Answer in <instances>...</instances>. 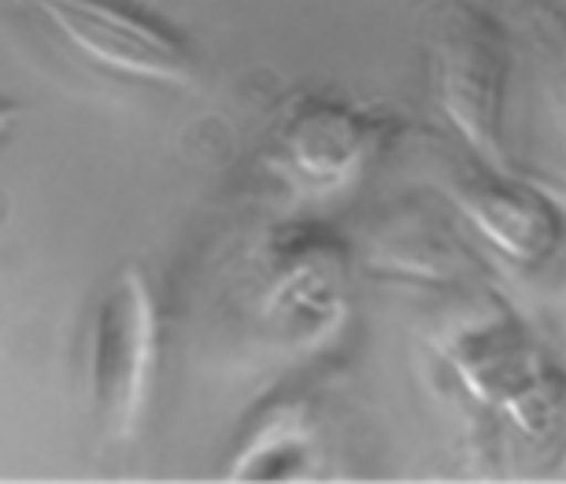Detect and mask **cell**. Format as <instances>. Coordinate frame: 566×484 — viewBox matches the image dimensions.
<instances>
[{
	"label": "cell",
	"mask_w": 566,
	"mask_h": 484,
	"mask_svg": "<svg viewBox=\"0 0 566 484\" xmlns=\"http://www.w3.org/2000/svg\"><path fill=\"white\" fill-rule=\"evenodd\" d=\"M430 93L474 159L511 170L504 152V96L511 41L485 0H437L422 15Z\"/></svg>",
	"instance_id": "6da1fadb"
},
{
	"label": "cell",
	"mask_w": 566,
	"mask_h": 484,
	"mask_svg": "<svg viewBox=\"0 0 566 484\" xmlns=\"http://www.w3.org/2000/svg\"><path fill=\"white\" fill-rule=\"evenodd\" d=\"M159 351L164 326L153 282L137 263H126L101 293L90 329V403L101 444L130 448L145 433Z\"/></svg>",
	"instance_id": "7a4b0ae2"
},
{
	"label": "cell",
	"mask_w": 566,
	"mask_h": 484,
	"mask_svg": "<svg viewBox=\"0 0 566 484\" xmlns=\"http://www.w3.org/2000/svg\"><path fill=\"white\" fill-rule=\"evenodd\" d=\"M249 315L274 344L315 348L348 315V252L323 225H282L249 266Z\"/></svg>",
	"instance_id": "3957f363"
},
{
	"label": "cell",
	"mask_w": 566,
	"mask_h": 484,
	"mask_svg": "<svg viewBox=\"0 0 566 484\" xmlns=\"http://www.w3.org/2000/svg\"><path fill=\"white\" fill-rule=\"evenodd\" d=\"M392 134V118L340 96L304 93L271 123L263 145L266 170L296 200H326L363 175Z\"/></svg>",
	"instance_id": "277c9868"
},
{
	"label": "cell",
	"mask_w": 566,
	"mask_h": 484,
	"mask_svg": "<svg viewBox=\"0 0 566 484\" xmlns=\"http://www.w3.org/2000/svg\"><path fill=\"white\" fill-rule=\"evenodd\" d=\"M34 8L56 34L97 67L123 78L189 90L197 82V52L175 27L126 0H19Z\"/></svg>",
	"instance_id": "5b68a950"
},
{
	"label": "cell",
	"mask_w": 566,
	"mask_h": 484,
	"mask_svg": "<svg viewBox=\"0 0 566 484\" xmlns=\"http://www.w3.org/2000/svg\"><path fill=\"white\" fill-rule=\"evenodd\" d=\"M448 362L478 403L504 411L530 433H541L559 418V389H555L559 381L541 351L507 322L459 333Z\"/></svg>",
	"instance_id": "8992f818"
},
{
	"label": "cell",
	"mask_w": 566,
	"mask_h": 484,
	"mask_svg": "<svg viewBox=\"0 0 566 484\" xmlns=\"http://www.w3.org/2000/svg\"><path fill=\"white\" fill-rule=\"evenodd\" d=\"M482 167V164H478ZM455 208L485 244L518 266H541L559 249L563 214L559 200L511 178V170H463L452 186Z\"/></svg>",
	"instance_id": "52a82bcc"
},
{
	"label": "cell",
	"mask_w": 566,
	"mask_h": 484,
	"mask_svg": "<svg viewBox=\"0 0 566 484\" xmlns=\"http://www.w3.org/2000/svg\"><path fill=\"white\" fill-rule=\"evenodd\" d=\"M315 455L312 407L304 400H274L255 414L252 429L238 440L227 466L230 481H293L307 473Z\"/></svg>",
	"instance_id": "ba28073f"
},
{
	"label": "cell",
	"mask_w": 566,
	"mask_h": 484,
	"mask_svg": "<svg viewBox=\"0 0 566 484\" xmlns=\"http://www.w3.org/2000/svg\"><path fill=\"white\" fill-rule=\"evenodd\" d=\"M23 115H27V104H15V101H4V96H0V145H8V137H12V130Z\"/></svg>",
	"instance_id": "9c48e42d"
},
{
	"label": "cell",
	"mask_w": 566,
	"mask_h": 484,
	"mask_svg": "<svg viewBox=\"0 0 566 484\" xmlns=\"http://www.w3.org/2000/svg\"><path fill=\"white\" fill-rule=\"evenodd\" d=\"M126 4H145V0H126Z\"/></svg>",
	"instance_id": "30bf717a"
}]
</instances>
